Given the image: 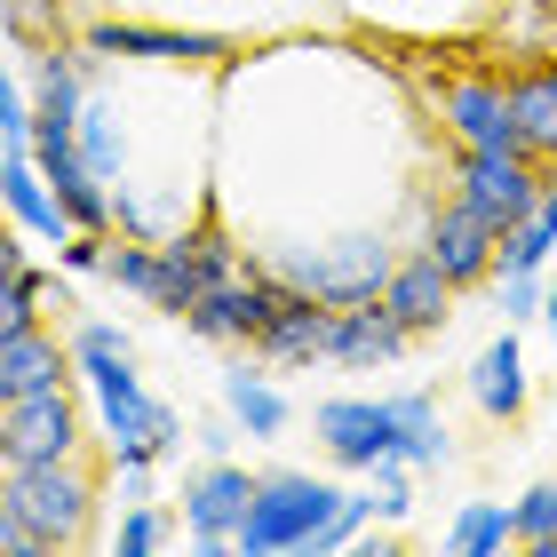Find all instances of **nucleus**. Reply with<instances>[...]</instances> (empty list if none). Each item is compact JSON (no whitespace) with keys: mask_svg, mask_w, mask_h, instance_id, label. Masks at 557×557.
<instances>
[{"mask_svg":"<svg viewBox=\"0 0 557 557\" xmlns=\"http://www.w3.org/2000/svg\"><path fill=\"white\" fill-rule=\"evenodd\" d=\"M542 9H549V16H557V0H542Z\"/></svg>","mask_w":557,"mask_h":557,"instance_id":"cd10ccee","label":"nucleus"},{"mask_svg":"<svg viewBox=\"0 0 557 557\" xmlns=\"http://www.w3.org/2000/svg\"><path fill=\"white\" fill-rule=\"evenodd\" d=\"M0 534H40L48 549H81L96 534V470L64 462H0Z\"/></svg>","mask_w":557,"mask_h":557,"instance_id":"f03ea898","label":"nucleus"},{"mask_svg":"<svg viewBox=\"0 0 557 557\" xmlns=\"http://www.w3.org/2000/svg\"><path fill=\"white\" fill-rule=\"evenodd\" d=\"M184 542L199 557H232V534L247 525V510H256V470L232 462V454H208L191 478H184Z\"/></svg>","mask_w":557,"mask_h":557,"instance_id":"39448f33","label":"nucleus"},{"mask_svg":"<svg viewBox=\"0 0 557 557\" xmlns=\"http://www.w3.org/2000/svg\"><path fill=\"white\" fill-rule=\"evenodd\" d=\"M383 518L374 510V486H343V502H335V518H326V534H319V549H359V534Z\"/></svg>","mask_w":557,"mask_h":557,"instance_id":"b1692460","label":"nucleus"},{"mask_svg":"<svg viewBox=\"0 0 557 557\" xmlns=\"http://www.w3.org/2000/svg\"><path fill=\"white\" fill-rule=\"evenodd\" d=\"M311 438H319V454L335 470L367 478L374 462L398 454V414H391V398H319L311 407Z\"/></svg>","mask_w":557,"mask_h":557,"instance_id":"1a4fd4ad","label":"nucleus"},{"mask_svg":"<svg viewBox=\"0 0 557 557\" xmlns=\"http://www.w3.org/2000/svg\"><path fill=\"white\" fill-rule=\"evenodd\" d=\"M278 278L263 271V263H247L239 278H215L208 295L191 302V319H184V335H199V343H215V350H256V335L271 326V311H278Z\"/></svg>","mask_w":557,"mask_h":557,"instance_id":"6e6552de","label":"nucleus"},{"mask_svg":"<svg viewBox=\"0 0 557 557\" xmlns=\"http://www.w3.org/2000/svg\"><path fill=\"white\" fill-rule=\"evenodd\" d=\"M343 486L311 470H263L256 478V510L232 534V557H287V549H319L326 518H335Z\"/></svg>","mask_w":557,"mask_h":557,"instance_id":"7ed1b4c3","label":"nucleus"},{"mask_svg":"<svg viewBox=\"0 0 557 557\" xmlns=\"http://www.w3.org/2000/svg\"><path fill=\"white\" fill-rule=\"evenodd\" d=\"M470 407L486 422H525V407H534V383H525V350H518V326H502V335L470 359Z\"/></svg>","mask_w":557,"mask_h":557,"instance_id":"2eb2a0df","label":"nucleus"},{"mask_svg":"<svg viewBox=\"0 0 557 557\" xmlns=\"http://www.w3.org/2000/svg\"><path fill=\"white\" fill-rule=\"evenodd\" d=\"M391 414H398V462H414V470L454 462V430L438 414V391H391Z\"/></svg>","mask_w":557,"mask_h":557,"instance_id":"6ab92c4d","label":"nucleus"},{"mask_svg":"<svg viewBox=\"0 0 557 557\" xmlns=\"http://www.w3.org/2000/svg\"><path fill=\"white\" fill-rule=\"evenodd\" d=\"M223 407L239 414L247 446L287 438V422H295V398L271 383V367H263V359H232V367H223Z\"/></svg>","mask_w":557,"mask_h":557,"instance_id":"dca6fc26","label":"nucleus"},{"mask_svg":"<svg viewBox=\"0 0 557 557\" xmlns=\"http://www.w3.org/2000/svg\"><path fill=\"white\" fill-rule=\"evenodd\" d=\"M256 263L278 287H302L343 311V302H374L407 256H398V239L383 223H359V232H326V239H295V247H256Z\"/></svg>","mask_w":557,"mask_h":557,"instance_id":"f257e3e1","label":"nucleus"},{"mask_svg":"<svg viewBox=\"0 0 557 557\" xmlns=\"http://www.w3.org/2000/svg\"><path fill=\"white\" fill-rule=\"evenodd\" d=\"M239 438H247V430H239V414H232V407H223V414H199V422H191V446H199V454H232Z\"/></svg>","mask_w":557,"mask_h":557,"instance_id":"a878e982","label":"nucleus"},{"mask_svg":"<svg viewBox=\"0 0 557 557\" xmlns=\"http://www.w3.org/2000/svg\"><path fill=\"white\" fill-rule=\"evenodd\" d=\"M72 374H81V359H72L64 335H48V326H16V335H0V398L72 383Z\"/></svg>","mask_w":557,"mask_h":557,"instance_id":"a211bd4d","label":"nucleus"},{"mask_svg":"<svg viewBox=\"0 0 557 557\" xmlns=\"http://www.w3.org/2000/svg\"><path fill=\"white\" fill-rule=\"evenodd\" d=\"M518 534H525V542L557 534V478H534V486L518 494Z\"/></svg>","mask_w":557,"mask_h":557,"instance_id":"393cba45","label":"nucleus"},{"mask_svg":"<svg viewBox=\"0 0 557 557\" xmlns=\"http://www.w3.org/2000/svg\"><path fill=\"white\" fill-rule=\"evenodd\" d=\"M326 335H335V302L287 287L278 311H271V326L256 335V359L278 367V374H311V367H326Z\"/></svg>","mask_w":557,"mask_h":557,"instance_id":"ddd939ff","label":"nucleus"},{"mask_svg":"<svg viewBox=\"0 0 557 557\" xmlns=\"http://www.w3.org/2000/svg\"><path fill=\"white\" fill-rule=\"evenodd\" d=\"M0 199H9V223L16 232H33L48 247H64L81 223H72V208L57 199V184H48V168H40V151L33 144H9L0 151Z\"/></svg>","mask_w":557,"mask_h":557,"instance_id":"4468645a","label":"nucleus"},{"mask_svg":"<svg viewBox=\"0 0 557 557\" xmlns=\"http://www.w3.org/2000/svg\"><path fill=\"white\" fill-rule=\"evenodd\" d=\"M168 518H160V502H120V525H112V549L120 557H151V549H168Z\"/></svg>","mask_w":557,"mask_h":557,"instance_id":"4be33fe9","label":"nucleus"},{"mask_svg":"<svg viewBox=\"0 0 557 557\" xmlns=\"http://www.w3.org/2000/svg\"><path fill=\"white\" fill-rule=\"evenodd\" d=\"M542 184H549V168L525 160V151H454V199H470L502 239L542 208Z\"/></svg>","mask_w":557,"mask_h":557,"instance_id":"423d86ee","label":"nucleus"},{"mask_svg":"<svg viewBox=\"0 0 557 557\" xmlns=\"http://www.w3.org/2000/svg\"><path fill=\"white\" fill-rule=\"evenodd\" d=\"M367 486H374V510H383V525H407L414 518V462H374L367 470Z\"/></svg>","mask_w":557,"mask_h":557,"instance_id":"5701e85b","label":"nucleus"},{"mask_svg":"<svg viewBox=\"0 0 557 557\" xmlns=\"http://www.w3.org/2000/svg\"><path fill=\"white\" fill-rule=\"evenodd\" d=\"M494 319L502 326H534L542 302H549V271H494Z\"/></svg>","mask_w":557,"mask_h":557,"instance_id":"412c9836","label":"nucleus"},{"mask_svg":"<svg viewBox=\"0 0 557 557\" xmlns=\"http://www.w3.org/2000/svg\"><path fill=\"white\" fill-rule=\"evenodd\" d=\"M414 343H422V335L391 311L383 295H374V302H343V311H335V335H326V367L374 374V367H398Z\"/></svg>","mask_w":557,"mask_h":557,"instance_id":"f8f14e48","label":"nucleus"},{"mask_svg":"<svg viewBox=\"0 0 557 557\" xmlns=\"http://www.w3.org/2000/svg\"><path fill=\"white\" fill-rule=\"evenodd\" d=\"M81 446H88V422H81L72 383L0 398V462H64V454H81Z\"/></svg>","mask_w":557,"mask_h":557,"instance_id":"0eeeda50","label":"nucleus"},{"mask_svg":"<svg viewBox=\"0 0 557 557\" xmlns=\"http://www.w3.org/2000/svg\"><path fill=\"white\" fill-rule=\"evenodd\" d=\"M422 247L438 256V271L462 295L470 287H494V271H502V232L470 208V199H438V208L422 215Z\"/></svg>","mask_w":557,"mask_h":557,"instance_id":"9d476101","label":"nucleus"},{"mask_svg":"<svg viewBox=\"0 0 557 557\" xmlns=\"http://www.w3.org/2000/svg\"><path fill=\"white\" fill-rule=\"evenodd\" d=\"M454 295H462V287H454V278L438 271V256H430V247H414V256L391 271V287H383V302H391V311L414 326V335H446Z\"/></svg>","mask_w":557,"mask_h":557,"instance_id":"f3484780","label":"nucleus"},{"mask_svg":"<svg viewBox=\"0 0 557 557\" xmlns=\"http://www.w3.org/2000/svg\"><path fill=\"white\" fill-rule=\"evenodd\" d=\"M518 502H462V510L446 518V549L454 557H502L518 549Z\"/></svg>","mask_w":557,"mask_h":557,"instance_id":"aec40b11","label":"nucleus"},{"mask_svg":"<svg viewBox=\"0 0 557 557\" xmlns=\"http://www.w3.org/2000/svg\"><path fill=\"white\" fill-rule=\"evenodd\" d=\"M438 120H446L454 151H518L510 81H486V72H470V81H446V88H438Z\"/></svg>","mask_w":557,"mask_h":557,"instance_id":"9b49d317","label":"nucleus"},{"mask_svg":"<svg viewBox=\"0 0 557 557\" xmlns=\"http://www.w3.org/2000/svg\"><path fill=\"white\" fill-rule=\"evenodd\" d=\"M81 48L112 64H151V72H223L239 57L223 33H184V24H136V16H88Z\"/></svg>","mask_w":557,"mask_h":557,"instance_id":"20e7f679","label":"nucleus"},{"mask_svg":"<svg viewBox=\"0 0 557 557\" xmlns=\"http://www.w3.org/2000/svg\"><path fill=\"white\" fill-rule=\"evenodd\" d=\"M542 326H549V343H557V278H549V302H542Z\"/></svg>","mask_w":557,"mask_h":557,"instance_id":"bb28decb","label":"nucleus"}]
</instances>
